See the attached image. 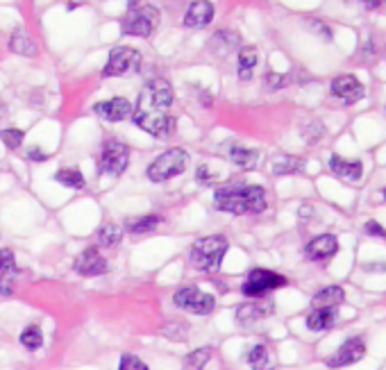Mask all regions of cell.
<instances>
[{
	"label": "cell",
	"instance_id": "6da1fadb",
	"mask_svg": "<svg viewBox=\"0 0 386 370\" xmlns=\"http://www.w3.org/2000/svg\"><path fill=\"white\" fill-rule=\"evenodd\" d=\"M171 105H173L171 82H166L164 78L151 80L139 93V101H136V107L132 112L134 125L148 134H153L157 139L171 137V132L176 130V118L168 114Z\"/></svg>",
	"mask_w": 386,
	"mask_h": 370
},
{
	"label": "cell",
	"instance_id": "7a4b0ae2",
	"mask_svg": "<svg viewBox=\"0 0 386 370\" xmlns=\"http://www.w3.org/2000/svg\"><path fill=\"white\" fill-rule=\"evenodd\" d=\"M214 207L218 212L243 216L266 212V191L257 184H225L214 193Z\"/></svg>",
	"mask_w": 386,
	"mask_h": 370
},
{
	"label": "cell",
	"instance_id": "3957f363",
	"mask_svg": "<svg viewBox=\"0 0 386 370\" xmlns=\"http://www.w3.org/2000/svg\"><path fill=\"white\" fill-rule=\"evenodd\" d=\"M228 250H230V241L225 237H220V234H211V237H203L191 245L189 259L203 273H218Z\"/></svg>",
	"mask_w": 386,
	"mask_h": 370
},
{
	"label": "cell",
	"instance_id": "277c9868",
	"mask_svg": "<svg viewBox=\"0 0 386 370\" xmlns=\"http://www.w3.org/2000/svg\"><path fill=\"white\" fill-rule=\"evenodd\" d=\"M189 166V153L182 150V148H171V150L161 153L155 157V162L146 168V175L151 182H166L182 175Z\"/></svg>",
	"mask_w": 386,
	"mask_h": 370
},
{
	"label": "cell",
	"instance_id": "5b68a950",
	"mask_svg": "<svg viewBox=\"0 0 386 370\" xmlns=\"http://www.w3.org/2000/svg\"><path fill=\"white\" fill-rule=\"evenodd\" d=\"M289 284V279L284 275L275 273V270H266V268H255L250 270V275L243 282V295L250 300H257V298H266L270 291H278L282 287Z\"/></svg>",
	"mask_w": 386,
	"mask_h": 370
},
{
	"label": "cell",
	"instance_id": "8992f818",
	"mask_svg": "<svg viewBox=\"0 0 386 370\" xmlns=\"http://www.w3.org/2000/svg\"><path fill=\"white\" fill-rule=\"evenodd\" d=\"M159 23V9L155 5H143L130 9V14L121 21V34L126 36H151Z\"/></svg>",
	"mask_w": 386,
	"mask_h": 370
},
{
	"label": "cell",
	"instance_id": "52a82bcc",
	"mask_svg": "<svg viewBox=\"0 0 386 370\" xmlns=\"http://www.w3.org/2000/svg\"><path fill=\"white\" fill-rule=\"evenodd\" d=\"M128 164H130V148L126 143H121L116 139H109L103 143L101 159H98V170H101V175L118 178L126 173Z\"/></svg>",
	"mask_w": 386,
	"mask_h": 370
},
{
	"label": "cell",
	"instance_id": "ba28073f",
	"mask_svg": "<svg viewBox=\"0 0 386 370\" xmlns=\"http://www.w3.org/2000/svg\"><path fill=\"white\" fill-rule=\"evenodd\" d=\"M141 68V53L130 46H118L109 53L107 64L103 68L105 78H123L128 73H136Z\"/></svg>",
	"mask_w": 386,
	"mask_h": 370
},
{
	"label": "cell",
	"instance_id": "9c48e42d",
	"mask_svg": "<svg viewBox=\"0 0 386 370\" xmlns=\"http://www.w3.org/2000/svg\"><path fill=\"white\" fill-rule=\"evenodd\" d=\"M173 304H176L178 309H184L189 314L207 316L214 312L216 300H214V295H209L195 287H184V289H178L176 295H173Z\"/></svg>",
	"mask_w": 386,
	"mask_h": 370
},
{
	"label": "cell",
	"instance_id": "30bf717a",
	"mask_svg": "<svg viewBox=\"0 0 386 370\" xmlns=\"http://www.w3.org/2000/svg\"><path fill=\"white\" fill-rule=\"evenodd\" d=\"M73 270L82 277H98V275H105L109 270L107 259L101 255V250L96 245H89L86 250H82L76 262H73Z\"/></svg>",
	"mask_w": 386,
	"mask_h": 370
},
{
	"label": "cell",
	"instance_id": "8fae6325",
	"mask_svg": "<svg viewBox=\"0 0 386 370\" xmlns=\"http://www.w3.org/2000/svg\"><path fill=\"white\" fill-rule=\"evenodd\" d=\"M273 312H275V304L270 300H264V298H257V300H250L241 304L239 309H236V323L243 325V327H253L259 320L268 318Z\"/></svg>",
	"mask_w": 386,
	"mask_h": 370
},
{
	"label": "cell",
	"instance_id": "7c38bea8",
	"mask_svg": "<svg viewBox=\"0 0 386 370\" xmlns=\"http://www.w3.org/2000/svg\"><path fill=\"white\" fill-rule=\"evenodd\" d=\"M366 354V343L361 339H347L339 350H336L330 359H327V366L330 368H343V366H352L357 361L364 359Z\"/></svg>",
	"mask_w": 386,
	"mask_h": 370
},
{
	"label": "cell",
	"instance_id": "4fadbf2b",
	"mask_svg": "<svg viewBox=\"0 0 386 370\" xmlns=\"http://www.w3.org/2000/svg\"><path fill=\"white\" fill-rule=\"evenodd\" d=\"M330 91L334 98H339L345 105H355L359 103L361 98H364V84H361L355 76H339L332 80V86Z\"/></svg>",
	"mask_w": 386,
	"mask_h": 370
},
{
	"label": "cell",
	"instance_id": "5bb4252c",
	"mask_svg": "<svg viewBox=\"0 0 386 370\" xmlns=\"http://www.w3.org/2000/svg\"><path fill=\"white\" fill-rule=\"evenodd\" d=\"M336 252H339V241L334 234H320V237L311 239L305 248V255L311 262H330Z\"/></svg>",
	"mask_w": 386,
	"mask_h": 370
},
{
	"label": "cell",
	"instance_id": "9a60e30c",
	"mask_svg": "<svg viewBox=\"0 0 386 370\" xmlns=\"http://www.w3.org/2000/svg\"><path fill=\"white\" fill-rule=\"evenodd\" d=\"M93 109H96V114L103 116L105 120L118 123V120H128L132 116L134 105L128 101V98H109V101L98 103Z\"/></svg>",
	"mask_w": 386,
	"mask_h": 370
},
{
	"label": "cell",
	"instance_id": "2e32d148",
	"mask_svg": "<svg viewBox=\"0 0 386 370\" xmlns=\"http://www.w3.org/2000/svg\"><path fill=\"white\" fill-rule=\"evenodd\" d=\"M214 21V5L209 3V0H195V3L189 5L184 14V26L186 28H207L209 23Z\"/></svg>",
	"mask_w": 386,
	"mask_h": 370
},
{
	"label": "cell",
	"instance_id": "e0dca14e",
	"mask_svg": "<svg viewBox=\"0 0 386 370\" xmlns=\"http://www.w3.org/2000/svg\"><path fill=\"white\" fill-rule=\"evenodd\" d=\"M16 275H19V266H16L14 252L9 248H0V291L9 293Z\"/></svg>",
	"mask_w": 386,
	"mask_h": 370
},
{
	"label": "cell",
	"instance_id": "ac0fdd59",
	"mask_svg": "<svg viewBox=\"0 0 386 370\" xmlns=\"http://www.w3.org/2000/svg\"><path fill=\"white\" fill-rule=\"evenodd\" d=\"M330 168L334 175H339L345 182H359L361 180V173H364V166L357 159H343L339 155H334L330 159Z\"/></svg>",
	"mask_w": 386,
	"mask_h": 370
},
{
	"label": "cell",
	"instance_id": "d6986e66",
	"mask_svg": "<svg viewBox=\"0 0 386 370\" xmlns=\"http://www.w3.org/2000/svg\"><path fill=\"white\" fill-rule=\"evenodd\" d=\"M336 320H339V312L336 309H330V307H316V309L307 316V327L311 332H325L336 325Z\"/></svg>",
	"mask_w": 386,
	"mask_h": 370
},
{
	"label": "cell",
	"instance_id": "ffe728a7",
	"mask_svg": "<svg viewBox=\"0 0 386 370\" xmlns=\"http://www.w3.org/2000/svg\"><path fill=\"white\" fill-rule=\"evenodd\" d=\"M9 51L16 53V55H23V57H34L36 55V43L32 41V36L26 30L16 28L9 36Z\"/></svg>",
	"mask_w": 386,
	"mask_h": 370
},
{
	"label": "cell",
	"instance_id": "44dd1931",
	"mask_svg": "<svg viewBox=\"0 0 386 370\" xmlns=\"http://www.w3.org/2000/svg\"><path fill=\"white\" fill-rule=\"evenodd\" d=\"M248 364H250L253 370H273L275 368V356L270 354V350L266 345H255V348L248 350Z\"/></svg>",
	"mask_w": 386,
	"mask_h": 370
},
{
	"label": "cell",
	"instance_id": "7402d4cb",
	"mask_svg": "<svg viewBox=\"0 0 386 370\" xmlns=\"http://www.w3.org/2000/svg\"><path fill=\"white\" fill-rule=\"evenodd\" d=\"M230 162L234 166H239L243 170H253L259 162V153L253 150V148H243V145H232L230 148Z\"/></svg>",
	"mask_w": 386,
	"mask_h": 370
},
{
	"label": "cell",
	"instance_id": "603a6c76",
	"mask_svg": "<svg viewBox=\"0 0 386 370\" xmlns=\"http://www.w3.org/2000/svg\"><path fill=\"white\" fill-rule=\"evenodd\" d=\"M161 218L159 214H146V216H134L126 220V227L132 234H148V232H155L161 225Z\"/></svg>",
	"mask_w": 386,
	"mask_h": 370
},
{
	"label": "cell",
	"instance_id": "cb8c5ba5",
	"mask_svg": "<svg viewBox=\"0 0 386 370\" xmlns=\"http://www.w3.org/2000/svg\"><path fill=\"white\" fill-rule=\"evenodd\" d=\"M345 300V291L341 287H325V289H320L316 295H314V307H330V309H336L341 302Z\"/></svg>",
	"mask_w": 386,
	"mask_h": 370
},
{
	"label": "cell",
	"instance_id": "d4e9b609",
	"mask_svg": "<svg viewBox=\"0 0 386 370\" xmlns=\"http://www.w3.org/2000/svg\"><path fill=\"white\" fill-rule=\"evenodd\" d=\"M257 61H259L257 48H253V46L241 48V53H239V78L241 80L253 78V68L257 66Z\"/></svg>",
	"mask_w": 386,
	"mask_h": 370
},
{
	"label": "cell",
	"instance_id": "484cf974",
	"mask_svg": "<svg viewBox=\"0 0 386 370\" xmlns=\"http://www.w3.org/2000/svg\"><path fill=\"white\" fill-rule=\"evenodd\" d=\"M121 241H123V230L116 223H105L101 230H98V243H101L103 248L114 250L121 245Z\"/></svg>",
	"mask_w": 386,
	"mask_h": 370
},
{
	"label": "cell",
	"instance_id": "4316f807",
	"mask_svg": "<svg viewBox=\"0 0 386 370\" xmlns=\"http://www.w3.org/2000/svg\"><path fill=\"white\" fill-rule=\"evenodd\" d=\"M303 168H305V162L293 155H282L273 162V173H275V175H293V173H300Z\"/></svg>",
	"mask_w": 386,
	"mask_h": 370
},
{
	"label": "cell",
	"instance_id": "83f0119b",
	"mask_svg": "<svg viewBox=\"0 0 386 370\" xmlns=\"http://www.w3.org/2000/svg\"><path fill=\"white\" fill-rule=\"evenodd\" d=\"M236 46H239V36H236L234 32H216L209 41V48L216 55H228Z\"/></svg>",
	"mask_w": 386,
	"mask_h": 370
},
{
	"label": "cell",
	"instance_id": "f1b7e54d",
	"mask_svg": "<svg viewBox=\"0 0 386 370\" xmlns=\"http://www.w3.org/2000/svg\"><path fill=\"white\" fill-rule=\"evenodd\" d=\"M55 182H59L61 187H66V189H84V175L78 170V168H59L55 173Z\"/></svg>",
	"mask_w": 386,
	"mask_h": 370
},
{
	"label": "cell",
	"instance_id": "f546056e",
	"mask_svg": "<svg viewBox=\"0 0 386 370\" xmlns=\"http://www.w3.org/2000/svg\"><path fill=\"white\" fill-rule=\"evenodd\" d=\"M21 343H23V348H28V350H39L41 345H44V332L39 325H28L26 329L21 332Z\"/></svg>",
	"mask_w": 386,
	"mask_h": 370
},
{
	"label": "cell",
	"instance_id": "4dcf8cb0",
	"mask_svg": "<svg viewBox=\"0 0 386 370\" xmlns=\"http://www.w3.org/2000/svg\"><path fill=\"white\" fill-rule=\"evenodd\" d=\"M211 359V348H198L184 359V370H203Z\"/></svg>",
	"mask_w": 386,
	"mask_h": 370
},
{
	"label": "cell",
	"instance_id": "1f68e13d",
	"mask_svg": "<svg viewBox=\"0 0 386 370\" xmlns=\"http://www.w3.org/2000/svg\"><path fill=\"white\" fill-rule=\"evenodd\" d=\"M0 141H3L9 150H16V148H21L23 141H26V132L19 128H5L0 132Z\"/></svg>",
	"mask_w": 386,
	"mask_h": 370
},
{
	"label": "cell",
	"instance_id": "d6a6232c",
	"mask_svg": "<svg viewBox=\"0 0 386 370\" xmlns=\"http://www.w3.org/2000/svg\"><path fill=\"white\" fill-rule=\"evenodd\" d=\"M118 370H151L136 354H123L118 361Z\"/></svg>",
	"mask_w": 386,
	"mask_h": 370
},
{
	"label": "cell",
	"instance_id": "836d02e7",
	"mask_svg": "<svg viewBox=\"0 0 386 370\" xmlns=\"http://www.w3.org/2000/svg\"><path fill=\"white\" fill-rule=\"evenodd\" d=\"M286 82V78L284 76H278V73H266L264 76V89L266 91H278V89H282V84Z\"/></svg>",
	"mask_w": 386,
	"mask_h": 370
},
{
	"label": "cell",
	"instance_id": "e575fe53",
	"mask_svg": "<svg viewBox=\"0 0 386 370\" xmlns=\"http://www.w3.org/2000/svg\"><path fill=\"white\" fill-rule=\"evenodd\" d=\"M186 327L184 323H178V325H168L166 329H164V334L168 336V339H173V341H182V339H186Z\"/></svg>",
	"mask_w": 386,
	"mask_h": 370
},
{
	"label": "cell",
	"instance_id": "d590c367",
	"mask_svg": "<svg viewBox=\"0 0 386 370\" xmlns=\"http://www.w3.org/2000/svg\"><path fill=\"white\" fill-rule=\"evenodd\" d=\"M195 180H198V184H205V187H207V184H211V180H214V178H211V173H209V166H207V164L198 166V170H195Z\"/></svg>",
	"mask_w": 386,
	"mask_h": 370
},
{
	"label": "cell",
	"instance_id": "8d00e7d4",
	"mask_svg": "<svg viewBox=\"0 0 386 370\" xmlns=\"http://www.w3.org/2000/svg\"><path fill=\"white\" fill-rule=\"evenodd\" d=\"M366 232L372 234V237H382V239H386V230H384L380 223H375V220H368V223H366Z\"/></svg>",
	"mask_w": 386,
	"mask_h": 370
},
{
	"label": "cell",
	"instance_id": "74e56055",
	"mask_svg": "<svg viewBox=\"0 0 386 370\" xmlns=\"http://www.w3.org/2000/svg\"><path fill=\"white\" fill-rule=\"evenodd\" d=\"M28 159L30 162H48V155L39 148H32V150H28Z\"/></svg>",
	"mask_w": 386,
	"mask_h": 370
},
{
	"label": "cell",
	"instance_id": "f35d334b",
	"mask_svg": "<svg viewBox=\"0 0 386 370\" xmlns=\"http://www.w3.org/2000/svg\"><path fill=\"white\" fill-rule=\"evenodd\" d=\"M361 3H364L366 7H370V9H375V7H382L386 0H361Z\"/></svg>",
	"mask_w": 386,
	"mask_h": 370
},
{
	"label": "cell",
	"instance_id": "ab89813d",
	"mask_svg": "<svg viewBox=\"0 0 386 370\" xmlns=\"http://www.w3.org/2000/svg\"><path fill=\"white\" fill-rule=\"evenodd\" d=\"M128 7H130V9L139 7V0H128Z\"/></svg>",
	"mask_w": 386,
	"mask_h": 370
},
{
	"label": "cell",
	"instance_id": "60d3db41",
	"mask_svg": "<svg viewBox=\"0 0 386 370\" xmlns=\"http://www.w3.org/2000/svg\"><path fill=\"white\" fill-rule=\"evenodd\" d=\"M382 195H384V200H386V189H384V191H382Z\"/></svg>",
	"mask_w": 386,
	"mask_h": 370
}]
</instances>
